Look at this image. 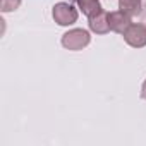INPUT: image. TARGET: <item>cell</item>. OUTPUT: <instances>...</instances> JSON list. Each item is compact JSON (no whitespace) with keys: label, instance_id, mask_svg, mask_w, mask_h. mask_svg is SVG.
Masks as SVG:
<instances>
[{"label":"cell","instance_id":"5","mask_svg":"<svg viewBox=\"0 0 146 146\" xmlns=\"http://www.w3.org/2000/svg\"><path fill=\"white\" fill-rule=\"evenodd\" d=\"M88 19H90V21H88V26H90V29H91L93 33H96V35H107V33L110 31L108 12L100 11L98 14H95V16H91V17H88Z\"/></svg>","mask_w":146,"mask_h":146},{"label":"cell","instance_id":"7","mask_svg":"<svg viewBox=\"0 0 146 146\" xmlns=\"http://www.w3.org/2000/svg\"><path fill=\"white\" fill-rule=\"evenodd\" d=\"M119 9L127 12L132 17V16H139L141 14L143 4H141V0H119Z\"/></svg>","mask_w":146,"mask_h":146},{"label":"cell","instance_id":"3","mask_svg":"<svg viewBox=\"0 0 146 146\" xmlns=\"http://www.w3.org/2000/svg\"><path fill=\"white\" fill-rule=\"evenodd\" d=\"M124 40L127 45L134 48H143L146 46V26L141 23H132L125 31H124Z\"/></svg>","mask_w":146,"mask_h":146},{"label":"cell","instance_id":"8","mask_svg":"<svg viewBox=\"0 0 146 146\" xmlns=\"http://www.w3.org/2000/svg\"><path fill=\"white\" fill-rule=\"evenodd\" d=\"M21 0H0V11L2 12H12L19 9Z\"/></svg>","mask_w":146,"mask_h":146},{"label":"cell","instance_id":"2","mask_svg":"<svg viewBox=\"0 0 146 146\" xmlns=\"http://www.w3.org/2000/svg\"><path fill=\"white\" fill-rule=\"evenodd\" d=\"M78 9H74L67 2H58L52 9V17L58 26H70L78 21Z\"/></svg>","mask_w":146,"mask_h":146},{"label":"cell","instance_id":"6","mask_svg":"<svg viewBox=\"0 0 146 146\" xmlns=\"http://www.w3.org/2000/svg\"><path fill=\"white\" fill-rule=\"evenodd\" d=\"M76 4L81 9V12L84 16H88V17H91V16L98 14L100 11H103L100 0H76Z\"/></svg>","mask_w":146,"mask_h":146},{"label":"cell","instance_id":"4","mask_svg":"<svg viewBox=\"0 0 146 146\" xmlns=\"http://www.w3.org/2000/svg\"><path fill=\"white\" fill-rule=\"evenodd\" d=\"M108 24H110V31L124 35V31L132 24V21H131V16L127 12L119 9V11L108 12Z\"/></svg>","mask_w":146,"mask_h":146},{"label":"cell","instance_id":"1","mask_svg":"<svg viewBox=\"0 0 146 146\" xmlns=\"http://www.w3.org/2000/svg\"><path fill=\"white\" fill-rule=\"evenodd\" d=\"M91 41V36L86 29H81V28H74L67 33L62 35V45L64 48L67 50H72V52H78V50H83L84 46H88Z\"/></svg>","mask_w":146,"mask_h":146},{"label":"cell","instance_id":"9","mask_svg":"<svg viewBox=\"0 0 146 146\" xmlns=\"http://www.w3.org/2000/svg\"><path fill=\"white\" fill-rule=\"evenodd\" d=\"M141 98L143 100H146V81L143 83V86H141Z\"/></svg>","mask_w":146,"mask_h":146}]
</instances>
